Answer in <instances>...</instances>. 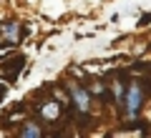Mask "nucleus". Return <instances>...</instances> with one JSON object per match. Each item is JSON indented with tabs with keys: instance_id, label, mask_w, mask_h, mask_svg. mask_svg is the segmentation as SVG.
<instances>
[{
	"instance_id": "nucleus-1",
	"label": "nucleus",
	"mask_w": 151,
	"mask_h": 138,
	"mask_svg": "<svg viewBox=\"0 0 151 138\" xmlns=\"http://www.w3.org/2000/svg\"><path fill=\"white\" fill-rule=\"evenodd\" d=\"M70 98L76 101V106H78V111H88V96L83 93V88H78V85H73V88H70Z\"/></svg>"
},
{
	"instance_id": "nucleus-3",
	"label": "nucleus",
	"mask_w": 151,
	"mask_h": 138,
	"mask_svg": "<svg viewBox=\"0 0 151 138\" xmlns=\"http://www.w3.org/2000/svg\"><path fill=\"white\" fill-rule=\"evenodd\" d=\"M38 133H40V131H38V128H35V126H33V128H30V126H28V128H25V131H23V136H38Z\"/></svg>"
},
{
	"instance_id": "nucleus-2",
	"label": "nucleus",
	"mask_w": 151,
	"mask_h": 138,
	"mask_svg": "<svg viewBox=\"0 0 151 138\" xmlns=\"http://www.w3.org/2000/svg\"><path fill=\"white\" fill-rule=\"evenodd\" d=\"M126 106H129V113H131V116H134V113L139 111V106H141V90L136 88V85H134V88L129 90V98H126Z\"/></svg>"
}]
</instances>
